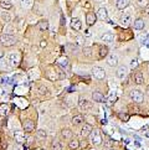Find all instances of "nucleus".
Segmentation results:
<instances>
[{
  "label": "nucleus",
  "mask_w": 149,
  "mask_h": 150,
  "mask_svg": "<svg viewBox=\"0 0 149 150\" xmlns=\"http://www.w3.org/2000/svg\"><path fill=\"white\" fill-rule=\"evenodd\" d=\"M137 66H138V60H137V58H134V60H132V62H131V67L136 68Z\"/></svg>",
  "instance_id": "nucleus-43"
},
{
  "label": "nucleus",
  "mask_w": 149,
  "mask_h": 150,
  "mask_svg": "<svg viewBox=\"0 0 149 150\" xmlns=\"http://www.w3.org/2000/svg\"><path fill=\"white\" fill-rule=\"evenodd\" d=\"M9 113V105L8 104H0V117H5Z\"/></svg>",
  "instance_id": "nucleus-32"
},
{
  "label": "nucleus",
  "mask_w": 149,
  "mask_h": 150,
  "mask_svg": "<svg viewBox=\"0 0 149 150\" xmlns=\"http://www.w3.org/2000/svg\"><path fill=\"white\" fill-rule=\"evenodd\" d=\"M76 42H77V45H83V42H84L83 36L82 35H77L76 36Z\"/></svg>",
  "instance_id": "nucleus-38"
},
{
  "label": "nucleus",
  "mask_w": 149,
  "mask_h": 150,
  "mask_svg": "<svg viewBox=\"0 0 149 150\" xmlns=\"http://www.w3.org/2000/svg\"><path fill=\"white\" fill-rule=\"evenodd\" d=\"M101 40H102L103 42H106V44H111V42H113L114 36L111 33H104L102 36H101Z\"/></svg>",
  "instance_id": "nucleus-19"
},
{
  "label": "nucleus",
  "mask_w": 149,
  "mask_h": 150,
  "mask_svg": "<svg viewBox=\"0 0 149 150\" xmlns=\"http://www.w3.org/2000/svg\"><path fill=\"white\" fill-rule=\"evenodd\" d=\"M57 63L58 65H61V68H65V67L68 66V62H67L66 58H60V60L57 61Z\"/></svg>",
  "instance_id": "nucleus-36"
},
{
  "label": "nucleus",
  "mask_w": 149,
  "mask_h": 150,
  "mask_svg": "<svg viewBox=\"0 0 149 150\" xmlns=\"http://www.w3.org/2000/svg\"><path fill=\"white\" fill-rule=\"evenodd\" d=\"M15 33V28L11 25V24H8V25H5V28H4V33L3 34H6V35H13Z\"/></svg>",
  "instance_id": "nucleus-30"
},
{
  "label": "nucleus",
  "mask_w": 149,
  "mask_h": 150,
  "mask_svg": "<svg viewBox=\"0 0 149 150\" xmlns=\"http://www.w3.org/2000/svg\"><path fill=\"white\" fill-rule=\"evenodd\" d=\"M104 145L107 148H112L114 145V143H113V140H111V139H104Z\"/></svg>",
  "instance_id": "nucleus-37"
},
{
  "label": "nucleus",
  "mask_w": 149,
  "mask_h": 150,
  "mask_svg": "<svg viewBox=\"0 0 149 150\" xmlns=\"http://www.w3.org/2000/svg\"><path fill=\"white\" fill-rule=\"evenodd\" d=\"M0 42L1 45L5 47H10V46H14L16 44V37L14 35H6V34H3L0 36Z\"/></svg>",
  "instance_id": "nucleus-1"
},
{
  "label": "nucleus",
  "mask_w": 149,
  "mask_h": 150,
  "mask_svg": "<svg viewBox=\"0 0 149 150\" xmlns=\"http://www.w3.org/2000/svg\"><path fill=\"white\" fill-rule=\"evenodd\" d=\"M71 28L74 30V31H79L82 28V24H81V20L77 19V18H73L71 20Z\"/></svg>",
  "instance_id": "nucleus-17"
},
{
  "label": "nucleus",
  "mask_w": 149,
  "mask_h": 150,
  "mask_svg": "<svg viewBox=\"0 0 149 150\" xmlns=\"http://www.w3.org/2000/svg\"><path fill=\"white\" fill-rule=\"evenodd\" d=\"M131 4V0H117L116 1V6L119 10H124L126 8H128Z\"/></svg>",
  "instance_id": "nucleus-15"
},
{
  "label": "nucleus",
  "mask_w": 149,
  "mask_h": 150,
  "mask_svg": "<svg viewBox=\"0 0 149 150\" xmlns=\"http://www.w3.org/2000/svg\"><path fill=\"white\" fill-rule=\"evenodd\" d=\"M23 129H24L25 133H31V132L35 129L34 122L31 120V119H26V120H24V123H23Z\"/></svg>",
  "instance_id": "nucleus-6"
},
{
  "label": "nucleus",
  "mask_w": 149,
  "mask_h": 150,
  "mask_svg": "<svg viewBox=\"0 0 149 150\" xmlns=\"http://www.w3.org/2000/svg\"><path fill=\"white\" fill-rule=\"evenodd\" d=\"M3 57H4V51L0 49V58H3Z\"/></svg>",
  "instance_id": "nucleus-46"
},
{
  "label": "nucleus",
  "mask_w": 149,
  "mask_h": 150,
  "mask_svg": "<svg viewBox=\"0 0 149 150\" xmlns=\"http://www.w3.org/2000/svg\"><path fill=\"white\" fill-rule=\"evenodd\" d=\"M91 142L93 145H101L102 144V138L99 135V132L97 129H93L91 133Z\"/></svg>",
  "instance_id": "nucleus-5"
},
{
  "label": "nucleus",
  "mask_w": 149,
  "mask_h": 150,
  "mask_svg": "<svg viewBox=\"0 0 149 150\" xmlns=\"http://www.w3.org/2000/svg\"><path fill=\"white\" fill-rule=\"evenodd\" d=\"M9 69V62L6 58H0V71H8Z\"/></svg>",
  "instance_id": "nucleus-27"
},
{
  "label": "nucleus",
  "mask_w": 149,
  "mask_h": 150,
  "mask_svg": "<svg viewBox=\"0 0 149 150\" xmlns=\"http://www.w3.org/2000/svg\"><path fill=\"white\" fill-rule=\"evenodd\" d=\"M93 130V127L91 124H87V123H84L82 125V129H81V135L83 138H87L88 135H91V133Z\"/></svg>",
  "instance_id": "nucleus-10"
},
{
  "label": "nucleus",
  "mask_w": 149,
  "mask_h": 150,
  "mask_svg": "<svg viewBox=\"0 0 149 150\" xmlns=\"http://www.w3.org/2000/svg\"><path fill=\"white\" fill-rule=\"evenodd\" d=\"M137 4L139 5V6L144 8V6H147V5H148V0H137Z\"/></svg>",
  "instance_id": "nucleus-40"
},
{
  "label": "nucleus",
  "mask_w": 149,
  "mask_h": 150,
  "mask_svg": "<svg viewBox=\"0 0 149 150\" xmlns=\"http://www.w3.org/2000/svg\"><path fill=\"white\" fill-rule=\"evenodd\" d=\"M34 4V0H20V5L24 9H30Z\"/></svg>",
  "instance_id": "nucleus-29"
},
{
  "label": "nucleus",
  "mask_w": 149,
  "mask_h": 150,
  "mask_svg": "<svg viewBox=\"0 0 149 150\" xmlns=\"http://www.w3.org/2000/svg\"><path fill=\"white\" fill-rule=\"evenodd\" d=\"M1 19L5 21V23H10V21H11V19H13V16L11 15H10V13L9 11H6V10H5V11H3L1 13Z\"/></svg>",
  "instance_id": "nucleus-33"
},
{
  "label": "nucleus",
  "mask_w": 149,
  "mask_h": 150,
  "mask_svg": "<svg viewBox=\"0 0 149 150\" xmlns=\"http://www.w3.org/2000/svg\"><path fill=\"white\" fill-rule=\"evenodd\" d=\"M78 107H79L81 109H83V110L89 109V103H88V100L84 99L83 97H79V98H78Z\"/></svg>",
  "instance_id": "nucleus-20"
},
{
  "label": "nucleus",
  "mask_w": 149,
  "mask_h": 150,
  "mask_svg": "<svg viewBox=\"0 0 149 150\" xmlns=\"http://www.w3.org/2000/svg\"><path fill=\"white\" fill-rule=\"evenodd\" d=\"M51 148H52V150H62V149H63L62 144L58 142V140H54V142H52Z\"/></svg>",
  "instance_id": "nucleus-34"
},
{
  "label": "nucleus",
  "mask_w": 149,
  "mask_h": 150,
  "mask_svg": "<svg viewBox=\"0 0 149 150\" xmlns=\"http://www.w3.org/2000/svg\"><path fill=\"white\" fill-rule=\"evenodd\" d=\"M39 92H40V94H46L47 93V88L44 87V86H41V87L39 88Z\"/></svg>",
  "instance_id": "nucleus-42"
},
{
  "label": "nucleus",
  "mask_w": 149,
  "mask_h": 150,
  "mask_svg": "<svg viewBox=\"0 0 149 150\" xmlns=\"http://www.w3.org/2000/svg\"><path fill=\"white\" fill-rule=\"evenodd\" d=\"M14 138H15V140H16L18 143H24L25 142V132L23 129H18V130H15L14 132Z\"/></svg>",
  "instance_id": "nucleus-12"
},
{
  "label": "nucleus",
  "mask_w": 149,
  "mask_h": 150,
  "mask_svg": "<svg viewBox=\"0 0 149 150\" xmlns=\"http://www.w3.org/2000/svg\"><path fill=\"white\" fill-rule=\"evenodd\" d=\"M108 47L107 46H99V50H98V58H104L108 56Z\"/></svg>",
  "instance_id": "nucleus-21"
},
{
  "label": "nucleus",
  "mask_w": 149,
  "mask_h": 150,
  "mask_svg": "<svg viewBox=\"0 0 149 150\" xmlns=\"http://www.w3.org/2000/svg\"><path fill=\"white\" fill-rule=\"evenodd\" d=\"M96 21H97V15L92 11H88L86 14V24L87 26H92L96 24Z\"/></svg>",
  "instance_id": "nucleus-9"
},
{
  "label": "nucleus",
  "mask_w": 149,
  "mask_h": 150,
  "mask_svg": "<svg viewBox=\"0 0 149 150\" xmlns=\"http://www.w3.org/2000/svg\"><path fill=\"white\" fill-rule=\"evenodd\" d=\"M131 15L129 14H123L121 16V24L123 26H129L131 25Z\"/></svg>",
  "instance_id": "nucleus-23"
},
{
  "label": "nucleus",
  "mask_w": 149,
  "mask_h": 150,
  "mask_svg": "<svg viewBox=\"0 0 149 150\" xmlns=\"http://www.w3.org/2000/svg\"><path fill=\"white\" fill-rule=\"evenodd\" d=\"M68 148H70L71 150H78L79 149V142L77 140L76 138L71 139L70 143H68Z\"/></svg>",
  "instance_id": "nucleus-25"
},
{
  "label": "nucleus",
  "mask_w": 149,
  "mask_h": 150,
  "mask_svg": "<svg viewBox=\"0 0 149 150\" xmlns=\"http://www.w3.org/2000/svg\"><path fill=\"white\" fill-rule=\"evenodd\" d=\"M84 6H86V8H91V5H89L88 3H86V4H84Z\"/></svg>",
  "instance_id": "nucleus-47"
},
{
  "label": "nucleus",
  "mask_w": 149,
  "mask_h": 150,
  "mask_svg": "<svg viewBox=\"0 0 149 150\" xmlns=\"http://www.w3.org/2000/svg\"><path fill=\"white\" fill-rule=\"evenodd\" d=\"M36 135H37V138H39V139H41V140H44V139H46L47 134H46L45 129H39V130L36 132Z\"/></svg>",
  "instance_id": "nucleus-35"
},
{
  "label": "nucleus",
  "mask_w": 149,
  "mask_h": 150,
  "mask_svg": "<svg viewBox=\"0 0 149 150\" xmlns=\"http://www.w3.org/2000/svg\"><path fill=\"white\" fill-rule=\"evenodd\" d=\"M87 146V143H86V139L82 142H79V148H86Z\"/></svg>",
  "instance_id": "nucleus-44"
},
{
  "label": "nucleus",
  "mask_w": 149,
  "mask_h": 150,
  "mask_svg": "<svg viewBox=\"0 0 149 150\" xmlns=\"http://www.w3.org/2000/svg\"><path fill=\"white\" fill-rule=\"evenodd\" d=\"M61 135L63 139H72L73 137V133L71 129H68V128H63V129L61 130Z\"/></svg>",
  "instance_id": "nucleus-24"
},
{
  "label": "nucleus",
  "mask_w": 149,
  "mask_h": 150,
  "mask_svg": "<svg viewBox=\"0 0 149 150\" xmlns=\"http://www.w3.org/2000/svg\"><path fill=\"white\" fill-rule=\"evenodd\" d=\"M37 29H39L41 33H44L49 29V23H47V20H40L39 23H37Z\"/></svg>",
  "instance_id": "nucleus-22"
},
{
  "label": "nucleus",
  "mask_w": 149,
  "mask_h": 150,
  "mask_svg": "<svg viewBox=\"0 0 149 150\" xmlns=\"http://www.w3.org/2000/svg\"><path fill=\"white\" fill-rule=\"evenodd\" d=\"M82 53L84 55V57L91 58V57H92V55H93V50L91 49V47H88V46H84L83 49H82Z\"/></svg>",
  "instance_id": "nucleus-28"
},
{
  "label": "nucleus",
  "mask_w": 149,
  "mask_h": 150,
  "mask_svg": "<svg viewBox=\"0 0 149 150\" xmlns=\"http://www.w3.org/2000/svg\"><path fill=\"white\" fill-rule=\"evenodd\" d=\"M92 74L94 76L96 79H99V81H102V79H104V77H106V72L102 67H93Z\"/></svg>",
  "instance_id": "nucleus-4"
},
{
  "label": "nucleus",
  "mask_w": 149,
  "mask_h": 150,
  "mask_svg": "<svg viewBox=\"0 0 149 150\" xmlns=\"http://www.w3.org/2000/svg\"><path fill=\"white\" fill-rule=\"evenodd\" d=\"M8 62L10 67H16L19 65V55L18 53H10L8 57Z\"/></svg>",
  "instance_id": "nucleus-7"
},
{
  "label": "nucleus",
  "mask_w": 149,
  "mask_h": 150,
  "mask_svg": "<svg viewBox=\"0 0 149 150\" xmlns=\"http://www.w3.org/2000/svg\"><path fill=\"white\" fill-rule=\"evenodd\" d=\"M3 82H4V81H3V78H1V77H0V84H1Z\"/></svg>",
  "instance_id": "nucleus-48"
},
{
  "label": "nucleus",
  "mask_w": 149,
  "mask_h": 150,
  "mask_svg": "<svg viewBox=\"0 0 149 150\" xmlns=\"http://www.w3.org/2000/svg\"><path fill=\"white\" fill-rule=\"evenodd\" d=\"M116 93L114 92H112L111 94H109V97H108V99H109V102H111V103H113V102H116Z\"/></svg>",
  "instance_id": "nucleus-41"
},
{
  "label": "nucleus",
  "mask_w": 149,
  "mask_h": 150,
  "mask_svg": "<svg viewBox=\"0 0 149 150\" xmlns=\"http://www.w3.org/2000/svg\"><path fill=\"white\" fill-rule=\"evenodd\" d=\"M72 124L74 125V127H78V125H82L83 123H84V118L81 115V114H77V115H74L73 118H72Z\"/></svg>",
  "instance_id": "nucleus-16"
},
{
  "label": "nucleus",
  "mask_w": 149,
  "mask_h": 150,
  "mask_svg": "<svg viewBox=\"0 0 149 150\" xmlns=\"http://www.w3.org/2000/svg\"><path fill=\"white\" fill-rule=\"evenodd\" d=\"M107 65L108 66H111V67H114V66H117L118 65V56L117 55H114V53H111V55H108L107 56Z\"/></svg>",
  "instance_id": "nucleus-11"
},
{
  "label": "nucleus",
  "mask_w": 149,
  "mask_h": 150,
  "mask_svg": "<svg viewBox=\"0 0 149 150\" xmlns=\"http://www.w3.org/2000/svg\"><path fill=\"white\" fill-rule=\"evenodd\" d=\"M92 99L94 102H97V103H104V102L107 100V98H106L104 96L102 93H99V92H93L92 93Z\"/></svg>",
  "instance_id": "nucleus-14"
},
{
  "label": "nucleus",
  "mask_w": 149,
  "mask_h": 150,
  "mask_svg": "<svg viewBox=\"0 0 149 150\" xmlns=\"http://www.w3.org/2000/svg\"><path fill=\"white\" fill-rule=\"evenodd\" d=\"M129 98L134 102V103H142L144 100V94H143L139 89H132L129 92Z\"/></svg>",
  "instance_id": "nucleus-3"
},
{
  "label": "nucleus",
  "mask_w": 149,
  "mask_h": 150,
  "mask_svg": "<svg viewBox=\"0 0 149 150\" xmlns=\"http://www.w3.org/2000/svg\"><path fill=\"white\" fill-rule=\"evenodd\" d=\"M116 74H117V77H118L119 79H124L127 77V74H128V68H127L124 65L123 66H119L118 68H117Z\"/></svg>",
  "instance_id": "nucleus-8"
},
{
  "label": "nucleus",
  "mask_w": 149,
  "mask_h": 150,
  "mask_svg": "<svg viewBox=\"0 0 149 150\" xmlns=\"http://www.w3.org/2000/svg\"><path fill=\"white\" fill-rule=\"evenodd\" d=\"M40 46H41V47H45V46H46V41H45V40H42V41L40 42Z\"/></svg>",
  "instance_id": "nucleus-45"
},
{
  "label": "nucleus",
  "mask_w": 149,
  "mask_h": 150,
  "mask_svg": "<svg viewBox=\"0 0 149 150\" xmlns=\"http://www.w3.org/2000/svg\"><path fill=\"white\" fill-rule=\"evenodd\" d=\"M0 8L4 10H10L13 8V4L10 3L9 0H3V1H0Z\"/></svg>",
  "instance_id": "nucleus-31"
},
{
  "label": "nucleus",
  "mask_w": 149,
  "mask_h": 150,
  "mask_svg": "<svg viewBox=\"0 0 149 150\" xmlns=\"http://www.w3.org/2000/svg\"><path fill=\"white\" fill-rule=\"evenodd\" d=\"M0 142H1V137H0Z\"/></svg>",
  "instance_id": "nucleus-49"
},
{
  "label": "nucleus",
  "mask_w": 149,
  "mask_h": 150,
  "mask_svg": "<svg viewBox=\"0 0 149 150\" xmlns=\"http://www.w3.org/2000/svg\"><path fill=\"white\" fill-rule=\"evenodd\" d=\"M133 82H134L136 84H143L144 83V76H143L142 72H136L134 74H133Z\"/></svg>",
  "instance_id": "nucleus-13"
},
{
  "label": "nucleus",
  "mask_w": 149,
  "mask_h": 150,
  "mask_svg": "<svg viewBox=\"0 0 149 150\" xmlns=\"http://www.w3.org/2000/svg\"><path fill=\"white\" fill-rule=\"evenodd\" d=\"M134 29L138 30V31H140V30L144 29V20H143V19H137L134 21Z\"/></svg>",
  "instance_id": "nucleus-26"
},
{
  "label": "nucleus",
  "mask_w": 149,
  "mask_h": 150,
  "mask_svg": "<svg viewBox=\"0 0 149 150\" xmlns=\"http://www.w3.org/2000/svg\"><path fill=\"white\" fill-rule=\"evenodd\" d=\"M45 76H46L47 79H50V81H57V79H61L60 69H56L55 67H52V66L46 69Z\"/></svg>",
  "instance_id": "nucleus-2"
},
{
  "label": "nucleus",
  "mask_w": 149,
  "mask_h": 150,
  "mask_svg": "<svg viewBox=\"0 0 149 150\" xmlns=\"http://www.w3.org/2000/svg\"><path fill=\"white\" fill-rule=\"evenodd\" d=\"M97 18L101 20H107L108 19V13H107V9L106 8H99L98 11H97Z\"/></svg>",
  "instance_id": "nucleus-18"
},
{
  "label": "nucleus",
  "mask_w": 149,
  "mask_h": 150,
  "mask_svg": "<svg viewBox=\"0 0 149 150\" xmlns=\"http://www.w3.org/2000/svg\"><path fill=\"white\" fill-rule=\"evenodd\" d=\"M118 117L121 118V120H124V122H127V120L129 119V115H128V114H126V113H119Z\"/></svg>",
  "instance_id": "nucleus-39"
}]
</instances>
